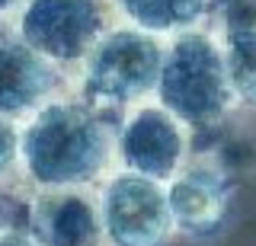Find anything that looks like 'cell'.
I'll list each match as a JSON object with an SVG mask.
<instances>
[{
  "instance_id": "1",
  "label": "cell",
  "mask_w": 256,
  "mask_h": 246,
  "mask_svg": "<svg viewBox=\"0 0 256 246\" xmlns=\"http://www.w3.org/2000/svg\"><path fill=\"white\" fill-rule=\"evenodd\" d=\"M112 150L109 128L84 102H45L20 131V160L45 189H70L93 179Z\"/></svg>"
},
{
  "instance_id": "2",
  "label": "cell",
  "mask_w": 256,
  "mask_h": 246,
  "mask_svg": "<svg viewBox=\"0 0 256 246\" xmlns=\"http://www.w3.org/2000/svg\"><path fill=\"white\" fill-rule=\"evenodd\" d=\"M157 96L160 109H166L180 125H212L228 112L234 90L214 38L202 32H182L176 38L164 51Z\"/></svg>"
},
{
  "instance_id": "3",
  "label": "cell",
  "mask_w": 256,
  "mask_h": 246,
  "mask_svg": "<svg viewBox=\"0 0 256 246\" xmlns=\"http://www.w3.org/2000/svg\"><path fill=\"white\" fill-rule=\"evenodd\" d=\"M164 48L141 29H112L84 58V106L118 109L157 90Z\"/></svg>"
},
{
  "instance_id": "4",
  "label": "cell",
  "mask_w": 256,
  "mask_h": 246,
  "mask_svg": "<svg viewBox=\"0 0 256 246\" xmlns=\"http://www.w3.org/2000/svg\"><path fill=\"white\" fill-rule=\"evenodd\" d=\"M100 221L112 246H164L173 234L164 182L118 173L102 192Z\"/></svg>"
},
{
  "instance_id": "5",
  "label": "cell",
  "mask_w": 256,
  "mask_h": 246,
  "mask_svg": "<svg viewBox=\"0 0 256 246\" xmlns=\"http://www.w3.org/2000/svg\"><path fill=\"white\" fill-rule=\"evenodd\" d=\"M22 42L45 61H84L102 35L100 0H32L22 10Z\"/></svg>"
},
{
  "instance_id": "6",
  "label": "cell",
  "mask_w": 256,
  "mask_h": 246,
  "mask_svg": "<svg viewBox=\"0 0 256 246\" xmlns=\"http://www.w3.org/2000/svg\"><path fill=\"white\" fill-rule=\"evenodd\" d=\"M118 154L128 166L125 173L154 182H170L186 157L182 125L160 106H141L118 134Z\"/></svg>"
},
{
  "instance_id": "7",
  "label": "cell",
  "mask_w": 256,
  "mask_h": 246,
  "mask_svg": "<svg viewBox=\"0 0 256 246\" xmlns=\"http://www.w3.org/2000/svg\"><path fill=\"white\" fill-rule=\"evenodd\" d=\"M166 208L173 230L180 227L189 237H208L228 218V182L214 166L189 163L166 186Z\"/></svg>"
},
{
  "instance_id": "8",
  "label": "cell",
  "mask_w": 256,
  "mask_h": 246,
  "mask_svg": "<svg viewBox=\"0 0 256 246\" xmlns=\"http://www.w3.org/2000/svg\"><path fill=\"white\" fill-rule=\"evenodd\" d=\"M58 67L36 54L22 38H0V118L38 112L52 102Z\"/></svg>"
},
{
  "instance_id": "9",
  "label": "cell",
  "mask_w": 256,
  "mask_h": 246,
  "mask_svg": "<svg viewBox=\"0 0 256 246\" xmlns=\"http://www.w3.org/2000/svg\"><path fill=\"white\" fill-rule=\"evenodd\" d=\"M26 234L38 246H100V208L80 192L54 189V192L36 198Z\"/></svg>"
},
{
  "instance_id": "10",
  "label": "cell",
  "mask_w": 256,
  "mask_h": 246,
  "mask_svg": "<svg viewBox=\"0 0 256 246\" xmlns=\"http://www.w3.org/2000/svg\"><path fill=\"white\" fill-rule=\"evenodd\" d=\"M122 13L141 32H186L205 16L208 0H118Z\"/></svg>"
},
{
  "instance_id": "11",
  "label": "cell",
  "mask_w": 256,
  "mask_h": 246,
  "mask_svg": "<svg viewBox=\"0 0 256 246\" xmlns=\"http://www.w3.org/2000/svg\"><path fill=\"white\" fill-rule=\"evenodd\" d=\"M221 54H224V67H228L234 99L256 106V29L228 32V48Z\"/></svg>"
},
{
  "instance_id": "12",
  "label": "cell",
  "mask_w": 256,
  "mask_h": 246,
  "mask_svg": "<svg viewBox=\"0 0 256 246\" xmlns=\"http://www.w3.org/2000/svg\"><path fill=\"white\" fill-rule=\"evenodd\" d=\"M20 154V131L10 118H0V170H6Z\"/></svg>"
},
{
  "instance_id": "13",
  "label": "cell",
  "mask_w": 256,
  "mask_h": 246,
  "mask_svg": "<svg viewBox=\"0 0 256 246\" xmlns=\"http://www.w3.org/2000/svg\"><path fill=\"white\" fill-rule=\"evenodd\" d=\"M0 246H38L26 230H0Z\"/></svg>"
},
{
  "instance_id": "14",
  "label": "cell",
  "mask_w": 256,
  "mask_h": 246,
  "mask_svg": "<svg viewBox=\"0 0 256 246\" xmlns=\"http://www.w3.org/2000/svg\"><path fill=\"white\" fill-rule=\"evenodd\" d=\"M13 3H16V0H0V13H4V10H10Z\"/></svg>"
}]
</instances>
